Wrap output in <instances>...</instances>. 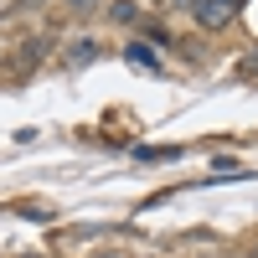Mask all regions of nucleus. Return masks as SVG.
Returning a JSON list of instances; mask_svg holds the SVG:
<instances>
[{
	"mask_svg": "<svg viewBox=\"0 0 258 258\" xmlns=\"http://www.w3.org/2000/svg\"><path fill=\"white\" fill-rule=\"evenodd\" d=\"M93 52H98L93 41H73V62H93Z\"/></svg>",
	"mask_w": 258,
	"mask_h": 258,
	"instance_id": "7ed1b4c3",
	"label": "nucleus"
},
{
	"mask_svg": "<svg viewBox=\"0 0 258 258\" xmlns=\"http://www.w3.org/2000/svg\"><path fill=\"white\" fill-rule=\"evenodd\" d=\"M186 11H191V21H197L202 31H222L227 21L243 11V0H186Z\"/></svg>",
	"mask_w": 258,
	"mask_h": 258,
	"instance_id": "f257e3e1",
	"label": "nucleus"
},
{
	"mask_svg": "<svg viewBox=\"0 0 258 258\" xmlns=\"http://www.w3.org/2000/svg\"><path fill=\"white\" fill-rule=\"evenodd\" d=\"M124 57H129V62H135V68H145V73H150V68H155V52H150V47H145V41H135V47H129Z\"/></svg>",
	"mask_w": 258,
	"mask_h": 258,
	"instance_id": "f03ea898",
	"label": "nucleus"
},
{
	"mask_svg": "<svg viewBox=\"0 0 258 258\" xmlns=\"http://www.w3.org/2000/svg\"><path fill=\"white\" fill-rule=\"evenodd\" d=\"M109 16H114V21H135V16H140V11H135V6H124V0H119V6H114V11H109Z\"/></svg>",
	"mask_w": 258,
	"mask_h": 258,
	"instance_id": "20e7f679",
	"label": "nucleus"
}]
</instances>
